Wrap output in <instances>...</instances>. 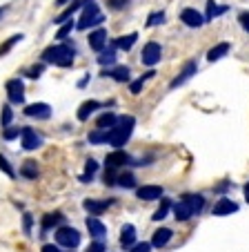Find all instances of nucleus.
<instances>
[{
  "label": "nucleus",
  "mask_w": 249,
  "mask_h": 252,
  "mask_svg": "<svg viewBox=\"0 0 249 252\" xmlns=\"http://www.w3.org/2000/svg\"><path fill=\"white\" fill-rule=\"evenodd\" d=\"M74 58H76L74 43L71 45H52V47H47L43 54L45 63H54L56 67H62V69H69V67L74 65Z\"/></svg>",
  "instance_id": "f257e3e1"
},
{
  "label": "nucleus",
  "mask_w": 249,
  "mask_h": 252,
  "mask_svg": "<svg viewBox=\"0 0 249 252\" xmlns=\"http://www.w3.org/2000/svg\"><path fill=\"white\" fill-rule=\"evenodd\" d=\"M134 125H136V119L134 116H120V119L116 121V125H113L111 129H109V138L107 143H111L116 150H120L125 143L132 138V132H134Z\"/></svg>",
  "instance_id": "f03ea898"
},
{
  "label": "nucleus",
  "mask_w": 249,
  "mask_h": 252,
  "mask_svg": "<svg viewBox=\"0 0 249 252\" xmlns=\"http://www.w3.org/2000/svg\"><path fill=\"white\" fill-rule=\"evenodd\" d=\"M103 20H105V16L100 14L98 5H96L94 0H89V2H85V5H83V14H80V20H78V25H76V27H78L80 32H85V29L94 27V25H100Z\"/></svg>",
  "instance_id": "7ed1b4c3"
},
{
  "label": "nucleus",
  "mask_w": 249,
  "mask_h": 252,
  "mask_svg": "<svg viewBox=\"0 0 249 252\" xmlns=\"http://www.w3.org/2000/svg\"><path fill=\"white\" fill-rule=\"evenodd\" d=\"M54 239H56V243L60 248H69V250L80 246V232L76 228H71V225H58Z\"/></svg>",
  "instance_id": "20e7f679"
},
{
  "label": "nucleus",
  "mask_w": 249,
  "mask_h": 252,
  "mask_svg": "<svg viewBox=\"0 0 249 252\" xmlns=\"http://www.w3.org/2000/svg\"><path fill=\"white\" fill-rule=\"evenodd\" d=\"M20 145H23V150H27V152H33V150L43 148V136L33 127H25L23 132H20Z\"/></svg>",
  "instance_id": "39448f33"
},
{
  "label": "nucleus",
  "mask_w": 249,
  "mask_h": 252,
  "mask_svg": "<svg viewBox=\"0 0 249 252\" xmlns=\"http://www.w3.org/2000/svg\"><path fill=\"white\" fill-rule=\"evenodd\" d=\"M7 98H9L11 105H23L25 103V85L20 78H11L7 81Z\"/></svg>",
  "instance_id": "423d86ee"
},
{
  "label": "nucleus",
  "mask_w": 249,
  "mask_h": 252,
  "mask_svg": "<svg viewBox=\"0 0 249 252\" xmlns=\"http://www.w3.org/2000/svg\"><path fill=\"white\" fill-rule=\"evenodd\" d=\"M160 56H163V47H160L158 43H147L145 47H142V54H140V61L145 67H154L156 63L160 61Z\"/></svg>",
  "instance_id": "0eeeda50"
},
{
  "label": "nucleus",
  "mask_w": 249,
  "mask_h": 252,
  "mask_svg": "<svg viewBox=\"0 0 249 252\" xmlns=\"http://www.w3.org/2000/svg\"><path fill=\"white\" fill-rule=\"evenodd\" d=\"M129 163H132V157L127 152H122V150H116V152L107 154V158H105V167H109V170H120Z\"/></svg>",
  "instance_id": "6e6552de"
},
{
  "label": "nucleus",
  "mask_w": 249,
  "mask_h": 252,
  "mask_svg": "<svg viewBox=\"0 0 249 252\" xmlns=\"http://www.w3.org/2000/svg\"><path fill=\"white\" fill-rule=\"evenodd\" d=\"M113 201H103V199H85L83 201V208L87 210V212L91 214V217H100V214H105L109 208H111Z\"/></svg>",
  "instance_id": "1a4fd4ad"
},
{
  "label": "nucleus",
  "mask_w": 249,
  "mask_h": 252,
  "mask_svg": "<svg viewBox=\"0 0 249 252\" xmlns=\"http://www.w3.org/2000/svg\"><path fill=\"white\" fill-rule=\"evenodd\" d=\"M25 116L29 119H36V121H47L52 116V107L47 103H33L25 107Z\"/></svg>",
  "instance_id": "9d476101"
},
{
  "label": "nucleus",
  "mask_w": 249,
  "mask_h": 252,
  "mask_svg": "<svg viewBox=\"0 0 249 252\" xmlns=\"http://www.w3.org/2000/svg\"><path fill=\"white\" fill-rule=\"evenodd\" d=\"M196 69H198V63L196 61H189L187 65L183 67V71H180L178 76H176L174 81L169 83V87H171V90H178V87H183L187 81H192V76L196 74Z\"/></svg>",
  "instance_id": "9b49d317"
},
{
  "label": "nucleus",
  "mask_w": 249,
  "mask_h": 252,
  "mask_svg": "<svg viewBox=\"0 0 249 252\" xmlns=\"http://www.w3.org/2000/svg\"><path fill=\"white\" fill-rule=\"evenodd\" d=\"M180 20H183L187 27L198 29V27H202V23H205V16H202L200 11H196V9H192V7H187V9L180 11Z\"/></svg>",
  "instance_id": "f8f14e48"
},
{
  "label": "nucleus",
  "mask_w": 249,
  "mask_h": 252,
  "mask_svg": "<svg viewBox=\"0 0 249 252\" xmlns=\"http://www.w3.org/2000/svg\"><path fill=\"white\" fill-rule=\"evenodd\" d=\"M100 76L113 78V81H118V83H127L129 78H132V74H129V67L116 65V67H111V69H103V71H100Z\"/></svg>",
  "instance_id": "ddd939ff"
},
{
  "label": "nucleus",
  "mask_w": 249,
  "mask_h": 252,
  "mask_svg": "<svg viewBox=\"0 0 249 252\" xmlns=\"http://www.w3.org/2000/svg\"><path fill=\"white\" fill-rule=\"evenodd\" d=\"M87 230H89V234L96 239V241H103L105 237H107V225L103 223L100 219H96V217H87Z\"/></svg>",
  "instance_id": "4468645a"
},
{
  "label": "nucleus",
  "mask_w": 249,
  "mask_h": 252,
  "mask_svg": "<svg viewBox=\"0 0 249 252\" xmlns=\"http://www.w3.org/2000/svg\"><path fill=\"white\" fill-rule=\"evenodd\" d=\"M105 45H107V29L98 27V29H94V32H89V47L94 49L96 54L103 52Z\"/></svg>",
  "instance_id": "2eb2a0df"
},
{
  "label": "nucleus",
  "mask_w": 249,
  "mask_h": 252,
  "mask_svg": "<svg viewBox=\"0 0 249 252\" xmlns=\"http://www.w3.org/2000/svg\"><path fill=\"white\" fill-rule=\"evenodd\" d=\"M163 188L160 186H142L136 190V196L140 201H156V199H163Z\"/></svg>",
  "instance_id": "dca6fc26"
},
{
  "label": "nucleus",
  "mask_w": 249,
  "mask_h": 252,
  "mask_svg": "<svg viewBox=\"0 0 249 252\" xmlns=\"http://www.w3.org/2000/svg\"><path fill=\"white\" fill-rule=\"evenodd\" d=\"M214 217H227V214H234L238 212V203L231 199H221L216 205H214Z\"/></svg>",
  "instance_id": "f3484780"
},
{
  "label": "nucleus",
  "mask_w": 249,
  "mask_h": 252,
  "mask_svg": "<svg viewBox=\"0 0 249 252\" xmlns=\"http://www.w3.org/2000/svg\"><path fill=\"white\" fill-rule=\"evenodd\" d=\"M120 246L127 248V250H132V248L136 246V228H134L132 223L122 225V230H120Z\"/></svg>",
  "instance_id": "a211bd4d"
},
{
  "label": "nucleus",
  "mask_w": 249,
  "mask_h": 252,
  "mask_svg": "<svg viewBox=\"0 0 249 252\" xmlns=\"http://www.w3.org/2000/svg\"><path fill=\"white\" fill-rule=\"evenodd\" d=\"M171 237H174V232H171L169 228L156 230L154 237H151V248H163V246H167V243L171 241Z\"/></svg>",
  "instance_id": "6ab92c4d"
},
{
  "label": "nucleus",
  "mask_w": 249,
  "mask_h": 252,
  "mask_svg": "<svg viewBox=\"0 0 249 252\" xmlns=\"http://www.w3.org/2000/svg\"><path fill=\"white\" fill-rule=\"evenodd\" d=\"M100 105H103V103H98V100H85V103L78 107V114H76V116H78V121H89V116L98 110Z\"/></svg>",
  "instance_id": "aec40b11"
},
{
  "label": "nucleus",
  "mask_w": 249,
  "mask_h": 252,
  "mask_svg": "<svg viewBox=\"0 0 249 252\" xmlns=\"http://www.w3.org/2000/svg\"><path fill=\"white\" fill-rule=\"evenodd\" d=\"M183 203L189 205V210H192L194 214H198L202 208H205V196L202 194H183Z\"/></svg>",
  "instance_id": "412c9836"
},
{
  "label": "nucleus",
  "mask_w": 249,
  "mask_h": 252,
  "mask_svg": "<svg viewBox=\"0 0 249 252\" xmlns=\"http://www.w3.org/2000/svg\"><path fill=\"white\" fill-rule=\"evenodd\" d=\"M229 49H231L229 43H218V45H214V47L207 52V61H209V63L221 61L222 56H227V52H229Z\"/></svg>",
  "instance_id": "4be33fe9"
},
{
  "label": "nucleus",
  "mask_w": 249,
  "mask_h": 252,
  "mask_svg": "<svg viewBox=\"0 0 249 252\" xmlns=\"http://www.w3.org/2000/svg\"><path fill=\"white\" fill-rule=\"evenodd\" d=\"M136 40H138V33H129V36H120L118 40H113V47L116 49H120V52H129V49L136 45Z\"/></svg>",
  "instance_id": "5701e85b"
},
{
  "label": "nucleus",
  "mask_w": 249,
  "mask_h": 252,
  "mask_svg": "<svg viewBox=\"0 0 249 252\" xmlns=\"http://www.w3.org/2000/svg\"><path fill=\"white\" fill-rule=\"evenodd\" d=\"M60 221H65V217H62L60 212H49L43 217V232H49L52 228H56Z\"/></svg>",
  "instance_id": "b1692460"
},
{
  "label": "nucleus",
  "mask_w": 249,
  "mask_h": 252,
  "mask_svg": "<svg viewBox=\"0 0 249 252\" xmlns=\"http://www.w3.org/2000/svg\"><path fill=\"white\" fill-rule=\"evenodd\" d=\"M38 163L36 161H31V158H29V161H25L23 165H20V174L25 176V179H29V181H33V179H38Z\"/></svg>",
  "instance_id": "393cba45"
},
{
  "label": "nucleus",
  "mask_w": 249,
  "mask_h": 252,
  "mask_svg": "<svg viewBox=\"0 0 249 252\" xmlns=\"http://www.w3.org/2000/svg\"><path fill=\"white\" fill-rule=\"evenodd\" d=\"M174 214H176V221H189L194 217V212L189 210V205L183 203V201H178V203L174 205Z\"/></svg>",
  "instance_id": "a878e982"
},
{
  "label": "nucleus",
  "mask_w": 249,
  "mask_h": 252,
  "mask_svg": "<svg viewBox=\"0 0 249 252\" xmlns=\"http://www.w3.org/2000/svg\"><path fill=\"white\" fill-rule=\"evenodd\" d=\"M116 186L120 188H127V190H132V188H136V174L134 172H120L118 174V181Z\"/></svg>",
  "instance_id": "bb28decb"
},
{
  "label": "nucleus",
  "mask_w": 249,
  "mask_h": 252,
  "mask_svg": "<svg viewBox=\"0 0 249 252\" xmlns=\"http://www.w3.org/2000/svg\"><path fill=\"white\" fill-rule=\"evenodd\" d=\"M116 121L118 119L111 114V112H105V114H100L98 119H96V125H98V129H107V132H109V129L116 125Z\"/></svg>",
  "instance_id": "cd10ccee"
},
{
  "label": "nucleus",
  "mask_w": 249,
  "mask_h": 252,
  "mask_svg": "<svg viewBox=\"0 0 249 252\" xmlns=\"http://www.w3.org/2000/svg\"><path fill=\"white\" fill-rule=\"evenodd\" d=\"M116 52H118V49L113 47V45L109 47V52H105V49H103V52L98 54V63H100L103 67H111L113 63H116Z\"/></svg>",
  "instance_id": "c85d7f7f"
},
{
  "label": "nucleus",
  "mask_w": 249,
  "mask_h": 252,
  "mask_svg": "<svg viewBox=\"0 0 249 252\" xmlns=\"http://www.w3.org/2000/svg\"><path fill=\"white\" fill-rule=\"evenodd\" d=\"M227 7H218L214 0H207V14H205V20H214L218 18L221 14H225Z\"/></svg>",
  "instance_id": "c756f323"
},
{
  "label": "nucleus",
  "mask_w": 249,
  "mask_h": 252,
  "mask_svg": "<svg viewBox=\"0 0 249 252\" xmlns=\"http://www.w3.org/2000/svg\"><path fill=\"white\" fill-rule=\"evenodd\" d=\"M96 170H98V163H96L94 158H87V163H85V174L80 176V181H83V183L91 181V179H94V174H96Z\"/></svg>",
  "instance_id": "7c9ffc66"
},
{
  "label": "nucleus",
  "mask_w": 249,
  "mask_h": 252,
  "mask_svg": "<svg viewBox=\"0 0 249 252\" xmlns=\"http://www.w3.org/2000/svg\"><path fill=\"white\" fill-rule=\"evenodd\" d=\"M171 205H174V203H171L169 199H163V201H160V208L154 212V217H151V219H154V221H163L165 217H167V212L171 210Z\"/></svg>",
  "instance_id": "2f4dec72"
},
{
  "label": "nucleus",
  "mask_w": 249,
  "mask_h": 252,
  "mask_svg": "<svg viewBox=\"0 0 249 252\" xmlns=\"http://www.w3.org/2000/svg\"><path fill=\"white\" fill-rule=\"evenodd\" d=\"M89 143L91 145H103V143H107V138H109V132L107 129H96V132H89Z\"/></svg>",
  "instance_id": "473e14b6"
},
{
  "label": "nucleus",
  "mask_w": 249,
  "mask_h": 252,
  "mask_svg": "<svg viewBox=\"0 0 249 252\" xmlns=\"http://www.w3.org/2000/svg\"><path fill=\"white\" fill-rule=\"evenodd\" d=\"M20 40H23V33H16V36L7 38L5 43L0 45V56H5V54H9V52H11V47H14V45H18Z\"/></svg>",
  "instance_id": "72a5a7b5"
},
{
  "label": "nucleus",
  "mask_w": 249,
  "mask_h": 252,
  "mask_svg": "<svg viewBox=\"0 0 249 252\" xmlns=\"http://www.w3.org/2000/svg\"><path fill=\"white\" fill-rule=\"evenodd\" d=\"M154 76V71H147L145 76H140V78H136V81L132 83V87H129V90H132V94H140L142 92V87H145V83L149 81V78Z\"/></svg>",
  "instance_id": "f704fd0d"
},
{
  "label": "nucleus",
  "mask_w": 249,
  "mask_h": 252,
  "mask_svg": "<svg viewBox=\"0 0 249 252\" xmlns=\"http://www.w3.org/2000/svg\"><path fill=\"white\" fill-rule=\"evenodd\" d=\"M11 121H14V114H11V105H2V112H0V125H2V127H9Z\"/></svg>",
  "instance_id": "c9c22d12"
},
{
  "label": "nucleus",
  "mask_w": 249,
  "mask_h": 252,
  "mask_svg": "<svg viewBox=\"0 0 249 252\" xmlns=\"http://www.w3.org/2000/svg\"><path fill=\"white\" fill-rule=\"evenodd\" d=\"M118 174H120V170H109V167H107V172H105V176H103L105 186H116Z\"/></svg>",
  "instance_id": "e433bc0d"
},
{
  "label": "nucleus",
  "mask_w": 249,
  "mask_h": 252,
  "mask_svg": "<svg viewBox=\"0 0 249 252\" xmlns=\"http://www.w3.org/2000/svg\"><path fill=\"white\" fill-rule=\"evenodd\" d=\"M0 170L5 172L9 179H14V176H16V172H14V167H11V163L7 161V157H2V154H0Z\"/></svg>",
  "instance_id": "4c0bfd02"
},
{
  "label": "nucleus",
  "mask_w": 249,
  "mask_h": 252,
  "mask_svg": "<svg viewBox=\"0 0 249 252\" xmlns=\"http://www.w3.org/2000/svg\"><path fill=\"white\" fill-rule=\"evenodd\" d=\"M20 132H23L20 127H11V125H9V127L2 129V138H5V141H14V138L20 136Z\"/></svg>",
  "instance_id": "58836bf2"
},
{
  "label": "nucleus",
  "mask_w": 249,
  "mask_h": 252,
  "mask_svg": "<svg viewBox=\"0 0 249 252\" xmlns=\"http://www.w3.org/2000/svg\"><path fill=\"white\" fill-rule=\"evenodd\" d=\"M165 23V11H154V14L147 18V25L154 27V25H163Z\"/></svg>",
  "instance_id": "ea45409f"
},
{
  "label": "nucleus",
  "mask_w": 249,
  "mask_h": 252,
  "mask_svg": "<svg viewBox=\"0 0 249 252\" xmlns=\"http://www.w3.org/2000/svg\"><path fill=\"white\" fill-rule=\"evenodd\" d=\"M71 29H74V20L69 18V20H67V23L60 27V32H58V38H67V36L71 33Z\"/></svg>",
  "instance_id": "a19ab883"
},
{
  "label": "nucleus",
  "mask_w": 249,
  "mask_h": 252,
  "mask_svg": "<svg viewBox=\"0 0 249 252\" xmlns=\"http://www.w3.org/2000/svg\"><path fill=\"white\" fill-rule=\"evenodd\" d=\"M45 71V67L43 65H31V69L27 71V76L29 78H40V74Z\"/></svg>",
  "instance_id": "79ce46f5"
},
{
  "label": "nucleus",
  "mask_w": 249,
  "mask_h": 252,
  "mask_svg": "<svg viewBox=\"0 0 249 252\" xmlns=\"http://www.w3.org/2000/svg\"><path fill=\"white\" fill-rule=\"evenodd\" d=\"M238 23H240V27H243L245 32L249 33V11H243V14H238Z\"/></svg>",
  "instance_id": "37998d69"
},
{
  "label": "nucleus",
  "mask_w": 249,
  "mask_h": 252,
  "mask_svg": "<svg viewBox=\"0 0 249 252\" xmlns=\"http://www.w3.org/2000/svg\"><path fill=\"white\" fill-rule=\"evenodd\" d=\"M85 252H107V250H105V243L103 241H94V243H89V246H87Z\"/></svg>",
  "instance_id": "c03bdc74"
},
{
  "label": "nucleus",
  "mask_w": 249,
  "mask_h": 252,
  "mask_svg": "<svg viewBox=\"0 0 249 252\" xmlns=\"http://www.w3.org/2000/svg\"><path fill=\"white\" fill-rule=\"evenodd\" d=\"M149 250H151V243L142 241V243H136V246H134L129 252H149Z\"/></svg>",
  "instance_id": "a18cd8bd"
},
{
  "label": "nucleus",
  "mask_w": 249,
  "mask_h": 252,
  "mask_svg": "<svg viewBox=\"0 0 249 252\" xmlns=\"http://www.w3.org/2000/svg\"><path fill=\"white\" fill-rule=\"evenodd\" d=\"M23 225H25V232L31 234V225H33V217H31V214H25V217H23Z\"/></svg>",
  "instance_id": "49530a36"
},
{
  "label": "nucleus",
  "mask_w": 249,
  "mask_h": 252,
  "mask_svg": "<svg viewBox=\"0 0 249 252\" xmlns=\"http://www.w3.org/2000/svg\"><path fill=\"white\" fill-rule=\"evenodd\" d=\"M40 252H60V246H54V243H45L43 248H40Z\"/></svg>",
  "instance_id": "de8ad7c7"
},
{
  "label": "nucleus",
  "mask_w": 249,
  "mask_h": 252,
  "mask_svg": "<svg viewBox=\"0 0 249 252\" xmlns=\"http://www.w3.org/2000/svg\"><path fill=\"white\" fill-rule=\"evenodd\" d=\"M109 5L116 7V9H120L122 5H127V0H109Z\"/></svg>",
  "instance_id": "09e8293b"
},
{
  "label": "nucleus",
  "mask_w": 249,
  "mask_h": 252,
  "mask_svg": "<svg viewBox=\"0 0 249 252\" xmlns=\"http://www.w3.org/2000/svg\"><path fill=\"white\" fill-rule=\"evenodd\" d=\"M89 74H85V76H83V78H80V81H78V87H87V83H89Z\"/></svg>",
  "instance_id": "8fccbe9b"
},
{
  "label": "nucleus",
  "mask_w": 249,
  "mask_h": 252,
  "mask_svg": "<svg viewBox=\"0 0 249 252\" xmlns=\"http://www.w3.org/2000/svg\"><path fill=\"white\" fill-rule=\"evenodd\" d=\"M245 199H247V203H249V183L245 186Z\"/></svg>",
  "instance_id": "3c124183"
},
{
  "label": "nucleus",
  "mask_w": 249,
  "mask_h": 252,
  "mask_svg": "<svg viewBox=\"0 0 249 252\" xmlns=\"http://www.w3.org/2000/svg\"><path fill=\"white\" fill-rule=\"evenodd\" d=\"M58 5H67V2H69V0H56Z\"/></svg>",
  "instance_id": "603ef678"
},
{
  "label": "nucleus",
  "mask_w": 249,
  "mask_h": 252,
  "mask_svg": "<svg viewBox=\"0 0 249 252\" xmlns=\"http://www.w3.org/2000/svg\"><path fill=\"white\" fill-rule=\"evenodd\" d=\"M2 14H5V7H0V16H2Z\"/></svg>",
  "instance_id": "864d4df0"
}]
</instances>
